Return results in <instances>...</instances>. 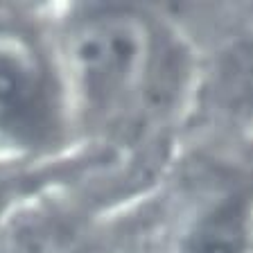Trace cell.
Here are the masks:
<instances>
[{
    "mask_svg": "<svg viewBox=\"0 0 253 253\" xmlns=\"http://www.w3.org/2000/svg\"><path fill=\"white\" fill-rule=\"evenodd\" d=\"M249 93H251V97H253V59H251V63H249Z\"/></svg>",
    "mask_w": 253,
    "mask_h": 253,
    "instance_id": "cell-5",
    "label": "cell"
},
{
    "mask_svg": "<svg viewBox=\"0 0 253 253\" xmlns=\"http://www.w3.org/2000/svg\"><path fill=\"white\" fill-rule=\"evenodd\" d=\"M147 18L125 7L90 9L68 34V61L86 106L104 122L131 118L147 100L158 63Z\"/></svg>",
    "mask_w": 253,
    "mask_h": 253,
    "instance_id": "cell-1",
    "label": "cell"
},
{
    "mask_svg": "<svg viewBox=\"0 0 253 253\" xmlns=\"http://www.w3.org/2000/svg\"><path fill=\"white\" fill-rule=\"evenodd\" d=\"M45 111V68L30 41L0 30V125L23 129Z\"/></svg>",
    "mask_w": 253,
    "mask_h": 253,
    "instance_id": "cell-2",
    "label": "cell"
},
{
    "mask_svg": "<svg viewBox=\"0 0 253 253\" xmlns=\"http://www.w3.org/2000/svg\"><path fill=\"white\" fill-rule=\"evenodd\" d=\"M181 253H249L247 224L235 206H224L192 228Z\"/></svg>",
    "mask_w": 253,
    "mask_h": 253,
    "instance_id": "cell-3",
    "label": "cell"
},
{
    "mask_svg": "<svg viewBox=\"0 0 253 253\" xmlns=\"http://www.w3.org/2000/svg\"><path fill=\"white\" fill-rule=\"evenodd\" d=\"M0 253H63V251L54 237L45 235V233L27 231L2 244Z\"/></svg>",
    "mask_w": 253,
    "mask_h": 253,
    "instance_id": "cell-4",
    "label": "cell"
}]
</instances>
